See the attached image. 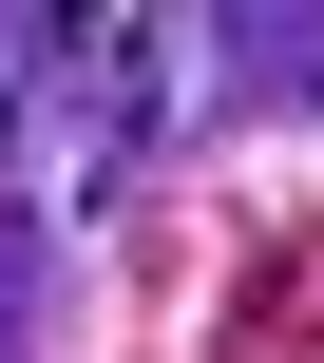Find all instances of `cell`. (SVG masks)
I'll list each match as a JSON object with an SVG mask.
<instances>
[{"instance_id": "1", "label": "cell", "mask_w": 324, "mask_h": 363, "mask_svg": "<svg viewBox=\"0 0 324 363\" xmlns=\"http://www.w3.org/2000/svg\"><path fill=\"white\" fill-rule=\"evenodd\" d=\"M19 57H38V38H0V115H19Z\"/></svg>"}]
</instances>
